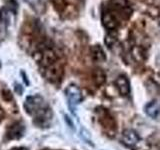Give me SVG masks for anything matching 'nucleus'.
I'll return each instance as SVG.
<instances>
[{"instance_id": "nucleus-1", "label": "nucleus", "mask_w": 160, "mask_h": 150, "mask_svg": "<svg viewBox=\"0 0 160 150\" xmlns=\"http://www.w3.org/2000/svg\"><path fill=\"white\" fill-rule=\"evenodd\" d=\"M23 106L26 112L33 116L35 124L39 127L48 126L52 118V111L42 96L33 95L27 97Z\"/></svg>"}, {"instance_id": "nucleus-2", "label": "nucleus", "mask_w": 160, "mask_h": 150, "mask_svg": "<svg viewBox=\"0 0 160 150\" xmlns=\"http://www.w3.org/2000/svg\"><path fill=\"white\" fill-rule=\"evenodd\" d=\"M109 9H111L118 17L125 20L130 18L132 14V9L130 8L127 0H111Z\"/></svg>"}, {"instance_id": "nucleus-3", "label": "nucleus", "mask_w": 160, "mask_h": 150, "mask_svg": "<svg viewBox=\"0 0 160 150\" xmlns=\"http://www.w3.org/2000/svg\"><path fill=\"white\" fill-rule=\"evenodd\" d=\"M43 76L52 83H57L62 79L63 76V66L60 62H57L47 68L41 69Z\"/></svg>"}, {"instance_id": "nucleus-4", "label": "nucleus", "mask_w": 160, "mask_h": 150, "mask_svg": "<svg viewBox=\"0 0 160 150\" xmlns=\"http://www.w3.org/2000/svg\"><path fill=\"white\" fill-rule=\"evenodd\" d=\"M101 21L103 26L107 29V31H116L120 24L118 16L109 8L102 12Z\"/></svg>"}, {"instance_id": "nucleus-5", "label": "nucleus", "mask_w": 160, "mask_h": 150, "mask_svg": "<svg viewBox=\"0 0 160 150\" xmlns=\"http://www.w3.org/2000/svg\"><path fill=\"white\" fill-rule=\"evenodd\" d=\"M102 110H100V108H97V113H98V118L100 123L102 124L103 128L106 129V131L109 133L110 131H115L116 129V123L115 120L112 117V115L108 112L107 109L101 108Z\"/></svg>"}, {"instance_id": "nucleus-6", "label": "nucleus", "mask_w": 160, "mask_h": 150, "mask_svg": "<svg viewBox=\"0 0 160 150\" xmlns=\"http://www.w3.org/2000/svg\"><path fill=\"white\" fill-rule=\"evenodd\" d=\"M65 94H66L70 107H75L82 100L81 90L75 84H70L69 86H67V88L65 89Z\"/></svg>"}, {"instance_id": "nucleus-7", "label": "nucleus", "mask_w": 160, "mask_h": 150, "mask_svg": "<svg viewBox=\"0 0 160 150\" xmlns=\"http://www.w3.org/2000/svg\"><path fill=\"white\" fill-rule=\"evenodd\" d=\"M12 13L7 7H1L0 8V42L5 39L7 35V29L9 25V15ZM15 15L14 13H12Z\"/></svg>"}, {"instance_id": "nucleus-8", "label": "nucleus", "mask_w": 160, "mask_h": 150, "mask_svg": "<svg viewBox=\"0 0 160 150\" xmlns=\"http://www.w3.org/2000/svg\"><path fill=\"white\" fill-rule=\"evenodd\" d=\"M140 137L137 132L133 129H125L121 135L122 143L129 148H134L139 142Z\"/></svg>"}, {"instance_id": "nucleus-9", "label": "nucleus", "mask_w": 160, "mask_h": 150, "mask_svg": "<svg viewBox=\"0 0 160 150\" xmlns=\"http://www.w3.org/2000/svg\"><path fill=\"white\" fill-rule=\"evenodd\" d=\"M115 87L122 96H128L130 94V83L128 78L125 75H119L114 81Z\"/></svg>"}, {"instance_id": "nucleus-10", "label": "nucleus", "mask_w": 160, "mask_h": 150, "mask_svg": "<svg viewBox=\"0 0 160 150\" xmlns=\"http://www.w3.org/2000/svg\"><path fill=\"white\" fill-rule=\"evenodd\" d=\"M24 130H25V127L21 122H15L8 127L6 136L9 140L19 139L23 136Z\"/></svg>"}, {"instance_id": "nucleus-11", "label": "nucleus", "mask_w": 160, "mask_h": 150, "mask_svg": "<svg viewBox=\"0 0 160 150\" xmlns=\"http://www.w3.org/2000/svg\"><path fill=\"white\" fill-rule=\"evenodd\" d=\"M145 112H146V114L149 117H151L153 119L158 118V116L160 115V101L153 100V101L146 104V106H145Z\"/></svg>"}, {"instance_id": "nucleus-12", "label": "nucleus", "mask_w": 160, "mask_h": 150, "mask_svg": "<svg viewBox=\"0 0 160 150\" xmlns=\"http://www.w3.org/2000/svg\"><path fill=\"white\" fill-rule=\"evenodd\" d=\"M90 54H91V58L95 62H104L106 60V55L103 48L100 45H93L90 48Z\"/></svg>"}, {"instance_id": "nucleus-13", "label": "nucleus", "mask_w": 160, "mask_h": 150, "mask_svg": "<svg viewBox=\"0 0 160 150\" xmlns=\"http://www.w3.org/2000/svg\"><path fill=\"white\" fill-rule=\"evenodd\" d=\"M92 80L96 86H101L106 81V73L101 68H95L92 71Z\"/></svg>"}, {"instance_id": "nucleus-14", "label": "nucleus", "mask_w": 160, "mask_h": 150, "mask_svg": "<svg viewBox=\"0 0 160 150\" xmlns=\"http://www.w3.org/2000/svg\"><path fill=\"white\" fill-rule=\"evenodd\" d=\"M30 6H31L34 11L37 13H43L45 11V0H25Z\"/></svg>"}, {"instance_id": "nucleus-15", "label": "nucleus", "mask_w": 160, "mask_h": 150, "mask_svg": "<svg viewBox=\"0 0 160 150\" xmlns=\"http://www.w3.org/2000/svg\"><path fill=\"white\" fill-rule=\"evenodd\" d=\"M53 5L54 9L60 14L64 13L67 9V3L66 0H50Z\"/></svg>"}, {"instance_id": "nucleus-16", "label": "nucleus", "mask_w": 160, "mask_h": 150, "mask_svg": "<svg viewBox=\"0 0 160 150\" xmlns=\"http://www.w3.org/2000/svg\"><path fill=\"white\" fill-rule=\"evenodd\" d=\"M117 41V31H108L105 36V44L108 48H111Z\"/></svg>"}, {"instance_id": "nucleus-17", "label": "nucleus", "mask_w": 160, "mask_h": 150, "mask_svg": "<svg viewBox=\"0 0 160 150\" xmlns=\"http://www.w3.org/2000/svg\"><path fill=\"white\" fill-rule=\"evenodd\" d=\"M131 51H132V56L136 61H142V60L145 59V52L141 47L135 46L132 48Z\"/></svg>"}, {"instance_id": "nucleus-18", "label": "nucleus", "mask_w": 160, "mask_h": 150, "mask_svg": "<svg viewBox=\"0 0 160 150\" xmlns=\"http://www.w3.org/2000/svg\"><path fill=\"white\" fill-rule=\"evenodd\" d=\"M10 150H28L26 147H16V148H12Z\"/></svg>"}, {"instance_id": "nucleus-19", "label": "nucleus", "mask_w": 160, "mask_h": 150, "mask_svg": "<svg viewBox=\"0 0 160 150\" xmlns=\"http://www.w3.org/2000/svg\"><path fill=\"white\" fill-rule=\"evenodd\" d=\"M43 150H50V149H43Z\"/></svg>"}]
</instances>
